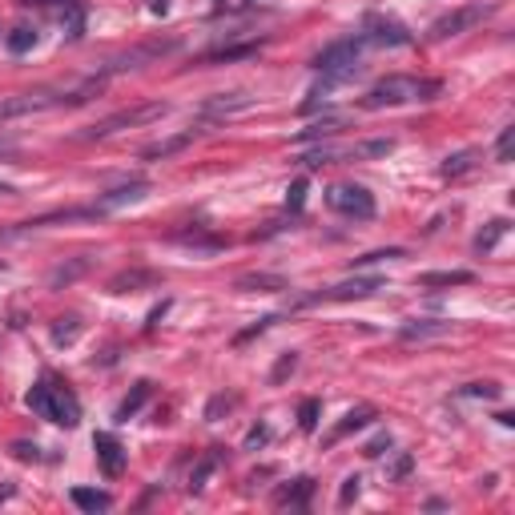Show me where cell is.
Masks as SVG:
<instances>
[{
  "label": "cell",
  "mask_w": 515,
  "mask_h": 515,
  "mask_svg": "<svg viewBox=\"0 0 515 515\" xmlns=\"http://www.w3.org/2000/svg\"><path fill=\"white\" fill-rule=\"evenodd\" d=\"M105 76H89L76 89H28V93H17L9 101H0V121L12 117H28V113H44V109H73V105H84L93 93H101Z\"/></svg>",
  "instance_id": "obj_1"
},
{
  "label": "cell",
  "mask_w": 515,
  "mask_h": 515,
  "mask_svg": "<svg viewBox=\"0 0 515 515\" xmlns=\"http://www.w3.org/2000/svg\"><path fill=\"white\" fill-rule=\"evenodd\" d=\"M439 93V81H422V76H382L371 84V93L363 97L366 109H390V105H411V101H431Z\"/></svg>",
  "instance_id": "obj_2"
},
{
  "label": "cell",
  "mask_w": 515,
  "mask_h": 515,
  "mask_svg": "<svg viewBox=\"0 0 515 515\" xmlns=\"http://www.w3.org/2000/svg\"><path fill=\"white\" fill-rule=\"evenodd\" d=\"M28 406H33V414L57 422V427H76V422H81V403H76V395L52 379H41L33 390H28Z\"/></svg>",
  "instance_id": "obj_3"
},
{
  "label": "cell",
  "mask_w": 515,
  "mask_h": 515,
  "mask_svg": "<svg viewBox=\"0 0 515 515\" xmlns=\"http://www.w3.org/2000/svg\"><path fill=\"white\" fill-rule=\"evenodd\" d=\"M169 113V105L165 101H149V105H133V109H121V113H113V117H105V121H97L93 129H84V141H105V137H113V133H121V129H133V125H149V121H161Z\"/></svg>",
  "instance_id": "obj_4"
},
{
  "label": "cell",
  "mask_w": 515,
  "mask_h": 515,
  "mask_svg": "<svg viewBox=\"0 0 515 515\" xmlns=\"http://www.w3.org/2000/svg\"><path fill=\"white\" fill-rule=\"evenodd\" d=\"M326 205L334 213H342V218H374V197L366 186H330L326 189Z\"/></svg>",
  "instance_id": "obj_5"
},
{
  "label": "cell",
  "mask_w": 515,
  "mask_h": 515,
  "mask_svg": "<svg viewBox=\"0 0 515 515\" xmlns=\"http://www.w3.org/2000/svg\"><path fill=\"white\" fill-rule=\"evenodd\" d=\"M363 36L366 44H387V49H403V44H411L414 36L406 33V25H398V20L382 17V12H366L363 17Z\"/></svg>",
  "instance_id": "obj_6"
},
{
  "label": "cell",
  "mask_w": 515,
  "mask_h": 515,
  "mask_svg": "<svg viewBox=\"0 0 515 515\" xmlns=\"http://www.w3.org/2000/svg\"><path fill=\"white\" fill-rule=\"evenodd\" d=\"M491 12V4H463V9H455V12H447V17H439L431 25V41H447V36H459V33H467L471 25H479L483 17Z\"/></svg>",
  "instance_id": "obj_7"
},
{
  "label": "cell",
  "mask_w": 515,
  "mask_h": 515,
  "mask_svg": "<svg viewBox=\"0 0 515 515\" xmlns=\"http://www.w3.org/2000/svg\"><path fill=\"white\" fill-rule=\"evenodd\" d=\"M173 49H178V41H149V44H137V49H129V52H121V57H113L109 65H105V76H109V73H125V68H141V65H149V60L165 57V52H173Z\"/></svg>",
  "instance_id": "obj_8"
},
{
  "label": "cell",
  "mask_w": 515,
  "mask_h": 515,
  "mask_svg": "<svg viewBox=\"0 0 515 515\" xmlns=\"http://www.w3.org/2000/svg\"><path fill=\"white\" fill-rule=\"evenodd\" d=\"M93 451H97V463H101V471L109 475V479H117V475L125 471V447H121L117 435L97 431L93 435Z\"/></svg>",
  "instance_id": "obj_9"
},
{
  "label": "cell",
  "mask_w": 515,
  "mask_h": 515,
  "mask_svg": "<svg viewBox=\"0 0 515 515\" xmlns=\"http://www.w3.org/2000/svg\"><path fill=\"white\" fill-rule=\"evenodd\" d=\"M374 290H382V278H355V282H342V286L322 290V294L302 298V302H322V298H330V302H347V298H371Z\"/></svg>",
  "instance_id": "obj_10"
},
{
  "label": "cell",
  "mask_w": 515,
  "mask_h": 515,
  "mask_svg": "<svg viewBox=\"0 0 515 515\" xmlns=\"http://www.w3.org/2000/svg\"><path fill=\"white\" fill-rule=\"evenodd\" d=\"M145 194H149V181H145V178H133V181H125V186H117V189H109V194L97 197V213H109V210H117V205L141 202Z\"/></svg>",
  "instance_id": "obj_11"
},
{
  "label": "cell",
  "mask_w": 515,
  "mask_h": 515,
  "mask_svg": "<svg viewBox=\"0 0 515 515\" xmlns=\"http://www.w3.org/2000/svg\"><path fill=\"white\" fill-rule=\"evenodd\" d=\"M245 109H253L250 93H221V97H210V101L202 105V117L218 121V117H234V113H245Z\"/></svg>",
  "instance_id": "obj_12"
},
{
  "label": "cell",
  "mask_w": 515,
  "mask_h": 515,
  "mask_svg": "<svg viewBox=\"0 0 515 515\" xmlns=\"http://www.w3.org/2000/svg\"><path fill=\"white\" fill-rule=\"evenodd\" d=\"M194 141V129H186V133H178V137H165V141H153V145H145L141 149V157L145 161H165V157H173V153H181L186 145Z\"/></svg>",
  "instance_id": "obj_13"
},
{
  "label": "cell",
  "mask_w": 515,
  "mask_h": 515,
  "mask_svg": "<svg viewBox=\"0 0 515 515\" xmlns=\"http://www.w3.org/2000/svg\"><path fill=\"white\" fill-rule=\"evenodd\" d=\"M157 274L153 270H125V274H117V278L109 282V290L113 294H125V290H137V286H157Z\"/></svg>",
  "instance_id": "obj_14"
},
{
  "label": "cell",
  "mask_w": 515,
  "mask_h": 515,
  "mask_svg": "<svg viewBox=\"0 0 515 515\" xmlns=\"http://www.w3.org/2000/svg\"><path fill=\"white\" fill-rule=\"evenodd\" d=\"M347 125V117L342 113H326L322 121H314V125H306L302 133H298V141H318V137H330V133H338V129Z\"/></svg>",
  "instance_id": "obj_15"
},
{
  "label": "cell",
  "mask_w": 515,
  "mask_h": 515,
  "mask_svg": "<svg viewBox=\"0 0 515 515\" xmlns=\"http://www.w3.org/2000/svg\"><path fill=\"white\" fill-rule=\"evenodd\" d=\"M479 165V149H463V153H455V157H447L443 161V178H463V173H471V169Z\"/></svg>",
  "instance_id": "obj_16"
},
{
  "label": "cell",
  "mask_w": 515,
  "mask_h": 515,
  "mask_svg": "<svg viewBox=\"0 0 515 515\" xmlns=\"http://www.w3.org/2000/svg\"><path fill=\"white\" fill-rule=\"evenodd\" d=\"M237 290H262V294H274V290H290L286 278H278V274H245V278H237Z\"/></svg>",
  "instance_id": "obj_17"
},
{
  "label": "cell",
  "mask_w": 515,
  "mask_h": 515,
  "mask_svg": "<svg viewBox=\"0 0 515 515\" xmlns=\"http://www.w3.org/2000/svg\"><path fill=\"white\" fill-rule=\"evenodd\" d=\"M371 419H374V406H358V411H350L347 419H342L334 431H330V443H338L342 435H350V431H358V427H366Z\"/></svg>",
  "instance_id": "obj_18"
},
{
  "label": "cell",
  "mask_w": 515,
  "mask_h": 515,
  "mask_svg": "<svg viewBox=\"0 0 515 515\" xmlns=\"http://www.w3.org/2000/svg\"><path fill=\"white\" fill-rule=\"evenodd\" d=\"M310 495H314V479H294V487H282L278 491V503L282 507H306L310 503Z\"/></svg>",
  "instance_id": "obj_19"
},
{
  "label": "cell",
  "mask_w": 515,
  "mask_h": 515,
  "mask_svg": "<svg viewBox=\"0 0 515 515\" xmlns=\"http://www.w3.org/2000/svg\"><path fill=\"white\" fill-rule=\"evenodd\" d=\"M73 503L81 507V511H109L113 499L105 495V491H89V487H73Z\"/></svg>",
  "instance_id": "obj_20"
},
{
  "label": "cell",
  "mask_w": 515,
  "mask_h": 515,
  "mask_svg": "<svg viewBox=\"0 0 515 515\" xmlns=\"http://www.w3.org/2000/svg\"><path fill=\"white\" fill-rule=\"evenodd\" d=\"M145 398H149V382H137V387H133V395H129L125 403L117 406V422H129V419H133V414L145 406Z\"/></svg>",
  "instance_id": "obj_21"
},
{
  "label": "cell",
  "mask_w": 515,
  "mask_h": 515,
  "mask_svg": "<svg viewBox=\"0 0 515 515\" xmlns=\"http://www.w3.org/2000/svg\"><path fill=\"white\" fill-rule=\"evenodd\" d=\"M4 44H9V52H28L36 44V28H28V25H20V28H12L9 36H4Z\"/></svg>",
  "instance_id": "obj_22"
},
{
  "label": "cell",
  "mask_w": 515,
  "mask_h": 515,
  "mask_svg": "<svg viewBox=\"0 0 515 515\" xmlns=\"http://www.w3.org/2000/svg\"><path fill=\"white\" fill-rule=\"evenodd\" d=\"M218 447H213L210 451V455H202V463H197L194 467V475H189V491H202L205 487V479H210V471H213V467H218Z\"/></svg>",
  "instance_id": "obj_23"
},
{
  "label": "cell",
  "mask_w": 515,
  "mask_h": 515,
  "mask_svg": "<svg viewBox=\"0 0 515 515\" xmlns=\"http://www.w3.org/2000/svg\"><path fill=\"white\" fill-rule=\"evenodd\" d=\"M422 286H463V282H471V274L467 270H451V274H422Z\"/></svg>",
  "instance_id": "obj_24"
},
{
  "label": "cell",
  "mask_w": 515,
  "mask_h": 515,
  "mask_svg": "<svg viewBox=\"0 0 515 515\" xmlns=\"http://www.w3.org/2000/svg\"><path fill=\"white\" fill-rule=\"evenodd\" d=\"M503 234H507V221H503V218H495V221L487 226V234L475 237V250H479V253H483V250H491V245H495Z\"/></svg>",
  "instance_id": "obj_25"
},
{
  "label": "cell",
  "mask_w": 515,
  "mask_h": 515,
  "mask_svg": "<svg viewBox=\"0 0 515 515\" xmlns=\"http://www.w3.org/2000/svg\"><path fill=\"white\" fill-rule=\"evenodd\" d=\"M447 322H406L403 326V338H427V334H443Z\"/></svg>",
  "instance_id": "obj_26"
},
{
  "label": "cell",
  "mask_w": 515,
  "mask_h": 515,
  "mask_svg": "<svg viewBox=\"0 0 515 515\" xmlns=\"http://www.w3.org/2000/svg\"><path fill=\"white\" fill-rule=\"evenodd\" d=\"M258 44H234V49H213L205 52V60H237V57H253Z\"/></svg>",
  "instance_id": "obj_27"
},
{
  "label": "cell",
  "mask_w": 515,
  "mask_h": 515,
  "mask_svg": "<svg viewBox=\"0 0 515 515\" xmlns=\"http://www.w3.org/2000/svg\"><path fill=\"white\" fill-rule=\"evenodd\" d=\"M318 411H322L318 398H306V403L298 406V427H302V431H314V422H318Z\"/></svg>",
  "instance_id": "obj_28"
},
{
  "label": "cell",
  "mask_w": 515,
  "mask_h": 515,
  "mask_svg": "<svg viewBox=\"0 0 515 515\" xmlns=\"http://www.w3.org/2000/svg\"><path fill=\"white\" fill-rule=\"evenodd\" d=\"M511 141H515V129L507 125L503 133H499V141H495V157L499 161H511Z\"/></svg>",
  "instance_id": "obj_29"
},
{
  "label": "cell",
  "mask_w": 515,
  "mask_h": 515,
  "mask_svg": "<svg viewBox=\"0 0 515 515\" xmlns=\"http://www.w3.org/2000/svg\"><path fill=\"white\" fill-rule=\"evenodd\" d=\"M463 395L467 398H499V387H495V382H471Z\"/></svg>",
  "instance_id": "obj_30"
},
{
  "label": "cell",
  "mask_w": 515,
  "mask_h": 515,
  "mask_svg": "<svg viewBox=\"0 0 515 515\" xmlns=\"http://www.w3.org/2000/svg\"><path fill=\"white\" fill-rule=\"evenodd\" d=\"M286 202H290V210H302V202H306V181H302V178H298L294 186H290V197H286Z\"/></svg>",
  "instance_id": "obj_31"
},
{
  "label": "cell",
  "mask_w": 515,
  "mask_h": 515,
  "mask_svg": "<svg viewBox=\"0 0 515 515\" xmlns=\"http://www.w3.org/2000/svg\"><path fill=\"white\" fill-rule=\"evenodd\" d=\"M382 451H390V435H379V439H374V443H366V447H363V455L379 459V455H382Z\"/></svg>",
  "instance_id": "obj_32"
},
{
  "label": "cell",
  "mask_w": 515,
  "mask_h": 515,
  "mask_svg": "<svg viewBox=\"0 0 515 515\" xmlns=\"http://www.w3.org/2000/svg\"><path fill=\"white\" fill-rule=\"evenodd\" d=\"M65 322H68V326H57V330H52V338H57V342H73L76 330H81V326H76V318H65Z\"/></svg>",
  "instance_id": "obj_33"
},
{
  "label": "cell",
  "mask_w": 515,
  "mask_h": 515,
  "mask_svg": "<svg viewBox=\"0 0 515 515\" xmlns=\"http://www.w3.org/2000/svg\"><path fill=\"white\" fill-rule=\"evenodd\" d=\"M355 495H358V475H350V479L342 483V495H338V503L347 507V503H350V499H355Z\"/></svg>",
  "instance_id": "obj_34"
},
{
  "label": "cell",
  "mask_w": 515,
  "mask_h": 515,
  "mask_svg": "<svg viewBox=\"0 0 515 515\" xmlns=\"http://www.w3.org/2000/svg\"><path fill=\"white\" fill-rule=\"evenodd\" d=\"M12 455L17 459H41V447H33V443H12Z\"/></svg>",
  "instance_id": "obj_35"
},
{
  "label": "cell",
  "mask_w": 515,
  "mask_h": 515,
  "mask_svg": "<svg viewBox=\"0 0 515 515\" xmlns=\"http://www.w3.org/2000/svg\"><path fill=\"white\" fill-rule=\"evenodd\" d=\"M294 366H298V355H294V350H290V355L282 358L278 366H274V382H278V379H282V374H286V371H294Z\"/></svg>",
  "instance_id": "obj_36"
},
{
  "label": "cell",
  "mask_w": 515,
  "mask_h": 515,
  "mask_svg": "<svg viewBox=\"0 0 515 515\" xmlns=\"http://www.w3.org/2000/svg\"><path fill=\"white\" fill-rule=\"evenodd\" d=\"M266 435H270V431H266V427H253V431H250V439H245V443H250V447H258V443H266Z\"/></svg>",
  "instance_id": "obj_37"
},
{
  "label": "cell",
  "mask_w": 515,
  "mask_h": 515,
  "mask_svg": "<svg viewBox=\"0 0 515 515\" xmlns=\"http://www.w3.org/2000/svg\"><path fill=\"white\" fill-rule=\"evenodd\" d=\"M406 471H411V455H403V459H398V463H395V471H390V475H395V479H403Z\"/></svg>",
  "instance_id": "obj_38"
},
{
  "label": "cell",
  "mask_w": 515,
  "mask_h": 515,
  "mask_svg": "<svg viewBox=\"0 0 515 515\" xmlns=\"http://www.w3.org/2000/svg\"><path fill=\"white\" fill-rule=\"evenodd\" d=\"M17 157V141H0V161H9Z\"/></svg>",
  "instance_id": "obj_39"
},
{
  "label": "cell",
  "mask_w": 515,
  "mask_h": 515,
  "mask_svg": "<svg viewBox=\"0 0 515 515\" xmlns=\"http://www.w3.org/2000/svg\"><path fill=\"white\" fill-rule=\"evenodd\" d=\"M20 4H68V0H20Z\"/></svg>",
  "instance_id": "obj_40"
},
{
  "label": "cell",
  "mask_w": 515,
  "mask_h": 515,
  "mask_svg": "<svg viewBox=\"0 0 515 515\" xmlns=\"http://www.w3.org/2000/svg\"><path fill=\"white\" fill-rule=\"evenodd\" d=\"M0 194H12V186H4V181H0Z\"/></svg>",
  "instance_id": "obj_41"
}]
</instances>
